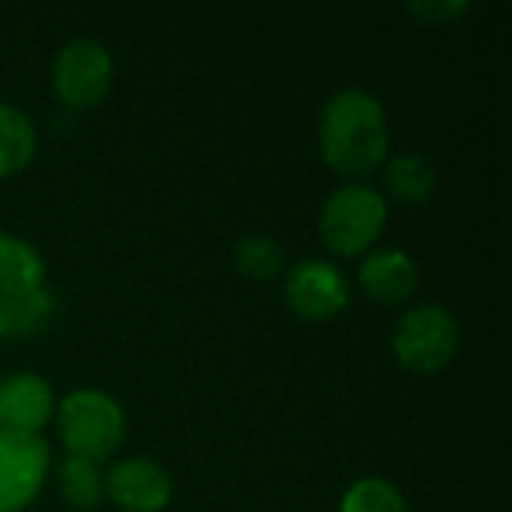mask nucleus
Here are the masks:
<instances>
[{"label": "nucleus", "instance_id": "18", "mask_svg": "<svg viewBox=\"0 0 512 512\" xmlns=\"http://www.w3.org/2000/svg\"><path fill=\"white\" fill-rule=\"evenodd\" d=\"M405 9L423 24H450L459 15H465L471 3L468 0H408Z\"/></svg>", "mask_w": 512, "mask_h": 512}, {"label": "nucleus", "instance_id": "5", "mask_svg": "<svg viewBox=\"0 0 512 512\" xmlns=\"http://www.w3.org/2000/svg\"><path fill=\"white\" fill-rule=\"evenodd\" d=\"M111 78H114V60L108 48L90 36L69 39L57 51L51 66L54 96L78 111L99 105L111 90Z\"/></svg>", "mask_w": 512, "mask_h": 512}, {"label": "nucleus", "instance_id": "1", "mask_svg": "<svg viewBox=\"0 0 512 512\" xmlns=\"http://www.w3.org/2000/svg\"><path fill=\"white\" fill-rule=\"evenodd\" d=\"M321 159L342 177L360 183L390 159L387 111L363 87H345L327 99L318 117Z\"/></svg>", "mask_w": 512, "mask_h": 512}, {"label": "nucleus", "instance_id": "17", "mask_svg": "<svg viewBox=\"0 0 512 512\" xmlns=\"http://www.w3.org/2000/svg\"><path fill=\"white\" fill-rule=\"evenodd\" d=\"M339 512H411L399 486L387 477H363L339 501Z\"/></svg>", "mask_w": 512, "mask_h": 512}, {"label": "nucleus", "instance_id": "8", "mask_svg": "<svg viewBox=\"0 0 512 512\" xmlns=\"http://www.w3.org/2000/svg\"><path fill=\"white\" fill-rule=\"evenodd\" d=\"M171 495V474L147 456L120 459L105 474V498L123 512H162L171 504Z\"/></svg>", "mask_w": 512, "mask_h": 512}, {"label": "nucleus", "instance_id": "15", "mask_svg": "<svg viewBox=\"0 0 512 512\" xmlns=\"http://www.w3.org/2000/svg\"><path fill=\"white\" fill-rule=\"evenodd\" d=\"M57 489L69 510H96L105 498V477L96 462L63 456L57 465Z\"/></svg>", "mask_w": 512, "mask_h": 512}, {"label": "nucleus", "instance_id": "16", "mask_svg": "<svg viewBox=\"0 0 512 512\" xmlns=\"http://www.w3.org/2000/svg\"><path fill=\"white\" fill-rule=\"evenodd\" d=\"M234 267L255 282H270L285 273V249L264 231H249L234 243Z\"/></svg>", "mask_w": 512, "mask_h": 512}, {"label": "nucleus", "instance_id": "11", "mask_svg": "<svg viewBox=\"0 0 512 512\" xmlns=\"http://www.w3.org/2000/svg\"><path fill=\"white\" fill-rule=\"evenodd\" d=\"M45 288V261L33 243L0 231V300L27 297Z\"/></svg>", "mask_w": 512, "mask_h": 512}, {"label": "nucleus", "instance_id": "13", "mask_svg": "<svg viewBox=\"0 0 512 512\" xmlns=\"http://www.w3.org/2000/svg\"><path fill=\"white\" fill-rule=\"evenodd\" d=\"M36 156V129L33 120L9 105L0 102V180L21 174Z\"/></svg>", "mask_w": 512, "mask_h": 512}, {"label": "nucleus", "instance_id": "7", "mask_svg": "<svg viewBox=\"0 0 512 512\" xmlns=\"http://www.w3.org/2000/svg\"><path fill=\"white\" fill-rule=\"evenodd\" d=\"M282 294L288 309L303 321H330L351 303L348 276L324 258H303L288 267Z\"/></svg>", "mask_w": 512, "mask_h": 512}, {"label": "nucleus", "instance_id": "14", "mask_svg": "<svg viewBox=\"0 0 512 512\" xmlns=\"http://www.w3.org/2000/svg\"><path fill=\"white\" fill-rule=\"evenodd\" d=\"M54 318V297L39 288L27 297L0 300V342L9 339H33Z\"/></svg>", "mask_w": 512, "mask_h": 512}, {"label": "nucleus", "instance_id": "2", "mask_svg": "<svg viewBox=\"0 0 512 512\" xmlns=\"http://www.w3.org/2000/svg\"><path fill=\"white\" fill-rule=\"evenodd\" d=\"M57 435L66 456L102 465L126 441V414L102 390H72L57 408Z\"/></svg>", "mask_w": 512, "mask_h": 512}, {"label": "nucleus", "instance_id": "10", "mask_svg": "<svg viewBox=\"0 0 512 512\" xmlns=\"http://www.w3.org/2000/svg\"><path fill=\"white\" fill-rule=\"evenodd\" d=\"M360 288L384 306H402L420 288V267L402 249H372L360 264Z\"/></svg>", "mask_w": 512, "mask_h": 512}, {"label": "nucleus", "instance_id": "9", "mask_svg": "<svg viewBox=\"0 0 512 512\" xmlns=\"http://www.w3.org/2000/svg\"><path fill=\"white\" fill-rule=\"evenodd\" d=\"M54 411V390L42 375L18 372L0 381V429L39 435Z\"/></svg>", "mask_w": 512, "mask_h": 512}, {"label": "nucleus", "instance_id": "12", "mask_svg": "<svg viewBox=\"0 0 512 512\" xmlns=\"http://www.w3.org/2000/svg\"><path fill=\"white\" fill-rule=\"evenodd\" d=\"M384 183L396 201L426 204L438 189V168L423 153H396L384 162Z\"/></svg>", "mask_w": 512, "mask_h": 512}, {"label": "nucleus", "instance_id": "3", "mask_svg": "<svg viewBox=\"0 0 512 512\" xmlns=\"http://www.w3.org/2000/svg\"><path fill=\"white\" fill-rule=\"evenodd\" d=\"M390 219L387 198L369 183H345L333 189L321 207L318 231L324 246L339 258H360L372 252Z\"/></svg>", "mask_w": 512, "mask_h": 512}, {"label": "nucleus", "instance_id": "4", "mask_svg": "<svg viewBox=\"0 0 512 512\" xmlns=\"http://www.w3.org/2000/svg\"><path fill=\"white\" fill-rule=\"evenodd\" d=\"M462 345V327L456 315L441 303L408 306L393 327L396 360L417 375H435L447 369Z\"/></svg>", "mask_w": 512, "mask_h": 512}, {"label": "nucleus", "instance_id": "6", "mask_svg": "<svg viewBox=\"0 0 512 512\" xmlns=\"http://www.w3.org/2000/svg\"><path fill=\"white\" fill-rule=\"evenodd\" d=\"M51 450L42 435L0 429V512H21L42 492Z\"/></svg>", "mask_w": 512, "mask_h": 512}]
</instances>
